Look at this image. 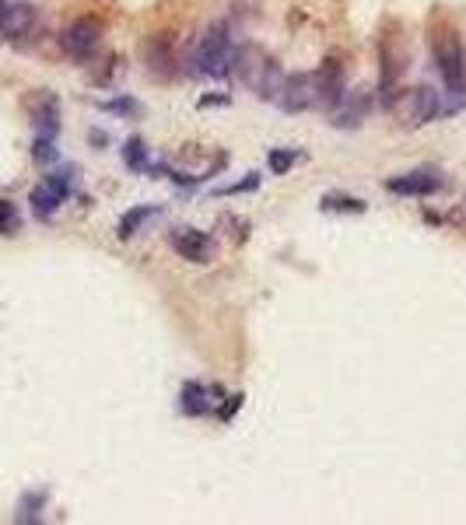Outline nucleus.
<instances>
[{
    "instance_id": "obj_19",
    "label": "nucleus",
    "mask_w": 466,
    "mask_h": 525,
    "mask_svg": "<svg viewBox=\"0 0 466 525\" xmlns=\"http://www.w3.org/2000/svg\"><path fill=\"white\" fill-rule=\"evenodd\" d=\"M123 162H127L130 172H148L151 162H148V144L140 137H130L123 144Z\"/></svg>"
},
{
    "instance_id": "obj_11",
    "label": "nucleus",
    "mask_w": 466,
    "mask_h": 525,
    "mask_svg": "<svg viewBox=\"0 0 466 525\" xmlns=\"http://www.w3.org/2000/svg\"><path fill=\"white\" fill-rule=\"evenodd\" d=\"M169 245L179 259L197 263V267H204V263L214 259V239L208 232H200V228H172Z\"/></svg>"
},
{
    "instance_id": "obj_13",
    "label": "nucleus",
    "mask_w": 466,
    "mask_h": 525,
    "mask_svg": "<svg viewBox=\"0 0 466 525\" xmlns=\"http://www.w3.org/2000/svg\"><path fill=\"white\" fill-rule=\"evenodd\" d=\"M312 78H316V109H334L340 98H343V91H347L343 64L330 56V60H323V64L312 71Z\"/></svg>"
},
{
    "instance_id": "obj_6",
    "label": "nucleus",
    "mask_w": 466,
    "mask_h": 525,
    "mask_svg": "<svg viewBox=\"0 0 466 525\" xmlns=\"http://www.w3.org/2000/svg\"><path fill=\"white\" fill-rule=\"evenodd\" d=\"M140 64L148 71V78L155 81H172L179 71H182V60H179V49L169 32H158L140 46Z\"/></svg>"
},
{
    "instance_id": "obj_1",
    "label": "nucleus",
    "mask_w": 466,
    "mask_h": 525,
    "mask_svg": "<svg viewBox=\"0 0 466 525\" xmlns=\"http://www.w3.org/2000/svg\"><path fill=\"white\" fill-rule=\"evenodd\" d=\"M382 109L400 130H421L442 116V102L431 84H396L382 91Z\"/></svg>"
},
{
    "instance_id": "obj_15",
    "label": "nucleus",
    "mask_w": 466,
    "mask_h": 525,
    "mask_svg": "<svg viewBox=\"0 0 466 525\" xmlns=\"http://www.w3.org/2000/svg\"><path fill=\"white\" fill-rule=\"evenodd\" d=\"M25 109H29V120H32L39 137H56V133H60V98H56L53 91H36V95H29Z\"/></svg>"
},
{
    "instance_id": "obj_17",
    "label": "nucleus",
    "mask_w": 466,
    "mask_h": 525,
    "mask_svg": "<svg viewBox=\"0 0 466 525\" xmlns=\"http://www.w3.org/2000/svg\"><path fill=\"white\" fill-rule=\"evenodd\" d=\"M158 214H162V207H155V203H151V207H133L130 214H123V217H120V228H116V235H120V239L137 235V232H140V224H144V221H151V217H158Z\"/></svg>"
},
{
    "instance_id": "obj_21",
    "label": "nucleus",
    "mask_w": 466,
    "mask_h": 525,
    "mask_svg": "<svg viewBox=\"0 0 466 525\" xmlns=\"http://www.w3.org/2000/svg\"><path fill=\"white\" fill-rule=\"evenodd\" d=\"M298 158H301V151L298 148H274L270 151V175H288L292 172V165H298Z\"/></svg>"
},
{
    "instance_id": "obj_14",
    "label": "nucleus",
    "mask_w": 466,
    "mask_h": 525,
    "mask_svg": "<svg viewBox=\"0 0 466 525\" xmlns=\"http://www.w3.org/2000/svg\"><path fill=\"white\" fill-rule=\"evenodd\" d=\"M369 113H372V91L354 88V91H343V98L330 109V123L337 130H358L361 123L369 120Z\"/></svg>"
},
{
    "instance_id": "obj_23",
    "label": "nucleus",
    "mask_w": 466,
    "mask_h": 525,
    "mask_svg": "<svg viewBox=\"0 0 466 525\" xmlns=\"http://www.w3.org/2000/svg\"><path fill=\"white\" fill-rule=\"evenodd\" d=\"M18 224H21L18 207H14L11 200H0V235H14V232H18Z\"/></svg>"
},
{
    "instance_id": "obj_22",
    "label": "nucleus",
    "mask_w": 466,
    "mask_h": 525,
    "mask_svg": "<svg viewBox=\"0 0 466 525\" xmlns=\"http://www.w3.org/2000/svg\"><path fill=\"white\" fill-rule=\"evenodd\" d=\"M32 158L39 165H53L60 158V151H56V137H39L36 133V144H32Z\"/></svg>"
},
{
    "instance_id": "obj_10",
    "label": "nucleus",
    "mask_w": 466,
    "mask_h": 525,
    "mask_svg": "<svg viewBox=\"0 0 466 525\" xmlns=\"http://www.w3.org/2000/svg\"><path fill=\"white\" fill-rule=\"evenodd\" d=\"M274 106L281 113H292V116L316 109V78H312V71H305V74H284V81H281L277 95H274Z\"/></svg>"
},
{
    "instance_id": "obj_8",
    "label": "nucleus",
    "mask_w": 466,
    "mask_h": 525,
    "mask_svg": "<svg viewBox=\"0 0 466 525\" xmlns=\"http://www.w3.org/2000/svg\"><path fill=\"white\" fill-rule=\"evenodd\" d=\"M102 21L98 18H91V14H81V18H74L67 29H64V36H60V46H64V53L71 56V60H88V56H95V49L102 46Z\"/></svg>"
},
{
    "instance_id": "obj_5",
    "label": "nucleus",
    "mask_w": 466,
    "mask_h": 525,
    "mask_svg": "<svg viewBox=\"0 0 466 525\" xmlns=\"http://www.w3.org/2000/svg\"><path fill=\"white\" fill-rule=\"evenodd\" d=\"M411 67V49H407V36H403V25L400 21H386L379 32V84L382 91L396 88L403 81Z\"/></svg>"
},
{
    "instance_id": "obj_25",
    "label": "nucleus",
    "mask_w": 466,
    "mask_h": 525,
    "mask_svg": "<svg viewBox=\"0 0 466 525\" xmlns=\"http://www.w3.org/2000/svg\"><path fill=\"white\" fill-rule=\"evenodd\" d=\"M239 406H242V396H239V393H232V396H228V403H225V410H221V420H232V413H235Z\"/></svg>"
},
{
    "instance_id": "obj_18",
    "label": "nucleus",
    "mask_w": 466,
    "mask_h": 525,
    "mask_svg": "<svg viewBox=\"0 0 466 525\" xmlns=\"http://www.w3.org/2000/svg\"><path fill=\"white\" fill-rule=\"evenodd\" d=\"M43 508H46V490H29L18 501V522H39Z\"/></svg>"
},
{
    "instance_id": "obj_16",
    "label": "nucleus",
    "mask_w": 466,
    "mask_h": 525,
    "mask_svg": "<svg viewBox=\"0 0 466 525\" xmlns=\"http://www.w3.org/2000/svg\"><path fill=\"white\" fill-rule=\"evenodd\" d=\"M217 400H211V393L200 385V382H186L182 389H179V410L186 413V417H208Z\"/></svg>"
},
{
    "instance_id": "obj_24",
    "label": "nucleus",
    "mask_w": 466,
    "mask_h": 525,
    "mask_svg": "<svg viewBox=\"0 0 466 525\" xmlns=\"http://www.w3.org/2000/svg\"><path fill=\"white\" fill-rule=\"evenodd\" d=\"M253 190H259V175L250 172V179L232 182V186H225V190H217V193H221V197H232V193H253Z\"/></svg>"
},
{
    "instance_id": "obj_4",
    "label": "nucleus",
    "mask_w": 466,
    "mask_h": 525,
    "mask_svg": "<svg viewBox=\"0 0 466 525\" xmlns=\"http://www.w3.org/2000/svg\"><path fill=\"white\" fill-rule=\"evenodd\" d=\"M232 53H235V39H232V29L225 21H214L204 29V36L197 42V74L204 78H225L232 71Z\"/></svg>"
},
{
    "instance_id": "obj_20",
    "label": "nucleus",
    "mask_w": 466,
    "mask_h": 525,
    "mask_svg": "<svg viewBox=\"0 0 466 525\" xmlns=\"http://www.w3.org/2000/svg\"><path fill=\"white\" fill-rule=\"evenodd\" d=\"M319 207H323V210H337V214H365V210H369V203L365 200H358V197H343V193L323 197Z\"/></svg>"
},
{
    "instance_id": "obj_26",
    "label": "nucleus",
    "mask_w": 466,
    "mask_h": 525,
    "mask_svg": "<svg viewBox=\"0 0 466 525\" xmlns=\"http://www.w3.org/2000/svg\"><path fill=\"white\" fill-rule=\"evenodd\" d=\"M106 109H109V113H133V109H137V102H127V98H123V102H109Z\"/></svg>"
},
{
    "instance_id": "obj_3",
    "label": "nucleus",
    "mask_w": 466,
    "mask_h": 525,
    "mask_svg": "<svg viewBox=\"0 0 466 525\" xmlns=\"http://www.w3.org/2000/svg\"><path fill=\"white\" fill-rule=\"evenodd\" d=\"M232 74L246 84L253 95H259V98H274L281 81H284L281 64L263 46H256V42L235 46V53H232Z\"/></svg>"
},
{
    "instance_id": "obj_2",
    "label": "nucleus",
    "mask_w": 466,
    "mask_h": 525,
    "mask_svg": "<svg viewBox=\"0 0 466 525\" xmlns=\"http://www.w3.org/2000/svg\"><path fill=\"white\" fill-rule=\"evenodd\" d=\"M428 49H431V64L438 71V78L445 84L449 95H463L466 91V53L463 39L456 32V25L438 21L428 32Z\"/></svg>"
},
{
    "instance_id": "obj_12",
    "label": "nucleus",
    "mask_w": 466,
    "mask_h": 525,
    "mask_svg": "<svg viewBox=\"0 0 466 525\" xmlns=\"http://www.w3.org/2000/svg\"><path fill=\"white\" fill-rule=\"evenodd\" d=\"M442 186H445V179H442L438 168H414V172L393 175V179L386 182V190H389L393 197H435Z\"/></svg>"
},
{
    "instance_id": "obj_7",
    "label": "nucleus",
    "mask_w": 466,
    "mask_h": 525,
    "mask_svg": "<svg viewBox=\"0 0 466 525\" xmlns=\"http://www.w3.org/2000/svg\"><path fill=\"white\" fill-rule=\"evenodd\" d=\"M39 29V7L25 0H0V39L25 42Z\"/></svg>"
},
{
    "instance_id": "obj_9",
    "label": "nucleus",
    "mask_w": 466,
    "mask_h": 525,
    "mask_svg": "<svg viewBox=\"0 0 466 525\" xmlns=\"http://www.w3.org/2000/svg\"><path fill=\"white\" fill-rule=\"evenodd\" d=\"M74 168H64V172H53V175H46L43 182L32 190V214L39 217V221H49L56 210H60V203L71 197V186H74Z\"/></svg>"
}]
</instances>
